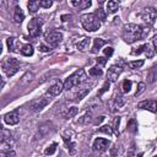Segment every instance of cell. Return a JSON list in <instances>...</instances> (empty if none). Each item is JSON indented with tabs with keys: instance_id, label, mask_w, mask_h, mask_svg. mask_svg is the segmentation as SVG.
Returning a JSON list of instances; mask_svg holds the SVG:
<instances>
[{
	"instance_id": "obj_1",
	"label": "cell",
	"mask_w": 157,
	"mask_h": 157,
	"mask_svg": "<svg viewBox=\"0 0 157 157\" xmlns=\"http://www.w3.org/2000/svg\"><path fill=\"white\" fill-rule=\"evenodd\" d=\"M121 37L124 39V42L126 43H134L136 42L137 39L142 38L144 34H142V28L139 26V25H135V23H128L123 27V33H121Z\"/></svg>"
},
{
	"instance_id": "obj_2",
	"label": "cell",
	"mask_w": 157,
	"mask_h": 157,
	"mask_svg": "<svg viewBox=\"0 0 157 157\" xmlns=\"http://www.w3.org/2000/svg\"><path fill=\"white\" fill-rule=\"evenodd\" d=\"M86 80H87V75H86L85 70H83V69H78V70H76L74 74H71V75L65 80V82H64V88H65V90H70V88H72L74 86L81 85V83L85 82Z\"/></svg>"
},
{
	"instance_id": "obj_3",
	"label": "cell",
	"mask_w": 157,
	"mask_h": 157,
	"mask_svg": "<svg viewBox=\"0 0 157 157\" xmlns=\"http://www.w3.org/2000/svg\"><path fill=\"white\" fill-rule=\"evenodd\" d=\"M82 27L88 32H94L101 27V22L97 20V17L93 13H85L80 17Z\"/></svg>"
},
{
	"instance_id": "obj_4",
	"label": "cell",
	"mask_w": 157,
	"mask_h": 157,
	"mask_svg": "<svg viewBox=\"0 0 157 157\" xmlns=\"http://www.w3.org/2000/svg\"><path fill=\"white\" fill-rule=\"evenodd\" d=\"M18 66H20V61L15 58H5L1 64V67L7 77L13 76L18 71Z\"/></svg>"
},
{
	"instance_id": "obj_5",
	"label": "cell",
	"mask_w": 157,
	"mask_h": 157,
	"mask_svg": "<svg viewBox=\"0 0 157 157\" xmlns=\"http://www.w3.org/2000/svg\"><path fill=\"white\" fill-rule=\"evenodd\" d=\"M42 23H43V22H42V20H40V18H37V17L32 18V20L28 22L27 28H28V33H29V36H31V37L36 38V37H38V36L40 34Z\"/></svg>"
},
{
	"instance_id": "obj_6",
	"label": "cell",
	"mask_w": 157,
	"mask_h": 157,
	"mask_svg": "<svg viewBox=\"0 0 157 157\" xmlns=\"http://www.w3.org/2000/svg\"><path fill=\"white\" fill-rule=\"evenodd\" d=\"M63 40V34L58 31H50L45 34V42L52 47H58Z\"/></svg>"
},
{
	"instance_id": "obj_7",
	"label": "cell",
	"mask_w": 157,
	"mask_h": 157,
	"mask_svg": "<svg viewBox=\"0 0 157 157\" xmlns=\"http://www.w3.org/2000/svg\"><path fill=\"white\" fill-rule=\"evenodd\" d=\"M156 16H157L156 10L152 9V7H147V9H145V11H144L142 13H140V17L142 18V21H144L146 25H150V26H152V25L155 23Z\"/></svg>"
},
{
	"instance_id": "obj_8",
	"label": "cell",
	"mask_w": 157,
	"mask_h": 157,
	"mask_svg": "<svg viewBox=\"0 0 157 157\" xmlns=\"http://www.w3.org/2000/svg\"><path fill=\"white\" fill-rule=\"evenodd\" d=\"M123 72V67L119 65H112L107 71V78L108 82H115L119 77V75Z\"/></svg>"
},
{
	"instance_id": "obj_9",
	"label": "cell",
	"mask_w": 157,
	"mask_h": 157,
	"mask_svg": "<svg viewBox=\"0 0 157 157\" xmlns=\"http://www.w3.org/2000/svg\"><path fill=\"white\" fill-rule=\"evenodd\" d=\"M109 145H110V142L107 140V139H103V137H97L96 140H94V142H93V150L94 151H98V152H103V151H105L108 147H109Z\"/></svg>"
},
{
	"instance_id": "obj_10",
	"label": "cell",
	"mask_w": 157,
	"mask_h": 157,
	"mask_svg": "<svg viewBox=\"0 0 157 157\" xmlns=\"http://www.w3.org/2000/svg\"><path fill=\"white\" fill-rule=\"evenodd\" d=\"M4 120L7 125H16L18 121H20V114H18V110H12L7 114H5L4 117Z\"/></svg>"
},
{
	"instance_id": "obj_11",
	"label": "cell",
	"mask_w": 157,
	"mask_h": 157,
	"mask_svg": "<svg viewBox=\"0 0 157 157\" xmlns=\"http://www.w3.org/2000/svg\"><path fill=\"white\" fill-rule=\"evenodd\" d=\"M49 103V99L48 98H39V99H36L31 103V109L33 112H39L42 110L47 104Z\"/></svg>"
},
{
	"instance_id": "obj_12",
	"label": "cell",
	"mask_w": 157,
	"mask_h": 157,
	"mask_svg": "<svg viewBox=\"0 0 157 157\" xmlns=\"http://www.w3.org/2000/svg\"><path fill=\"white\" fill-rule=\"evenodd\" d=\"M63 88H64L63 82H61V81H55V82L50 86V88L48 90V93H49V96H59V94L61 93Z\"/></svg>"
},
{
	"instance_id": "obj_13",
	"label": "cell",
	"mask_w": 157,
	"mask_h": 157,
	"mask_svg": "<svg viewBox=\"0 0 157 157\" xmlns=\"http://www.w3.org/2000/svg\"><path fill=\"white\" fill-rule=\"evenodd\" d=\"M137 108H140V109H147V110L155 113L156 112V101L155 99H150V101L140 102L137 104Z\"/></svg>"
},
{
	"instance_id": "obj_14",
	"label": "cell",
	"mask_w": 157,
	"mask_h": 157,
	"mask_svg": "<svg viewBox=\"0 0 157 157\" xmlns=\"http://www.w3.org/2000/svg\"><path fill=\"white\" fill-rule=\"evenodd\" d=\"M6 43H7L9 52H20V50H18L20 43H18V40H17L15 37H9V38L6 39Z\"/></svg>"
},
{
	"instance_id": "obj_15",
	"label": "cell",
	"mask_w": 157,
	"mask_h": 157,
	"mask_svg": "<svg viewBox=\"0 0 157 157\" xmlns=\"http://www.w3.org/2000/svg\"><path fill=\"white\" fill-rule=\"evenodd\" d=\"M25 20V12L20 6L15 7V13H13V21L16 23H21Z\"/></svg>"
},
{
	"instance_id": "obj_16",
	"label": "cell",
	"mask_w": 157,
	"mask_h": 157,
	"mask_svg": "<svg viewBox=\"0 0 157 157\" xmlns=\"http://www.w3.org/2000/svg\"><path fill=\"white\" fill-rule=\"evenodd\" d=\"M91 4H92V2H91L90 0H72V1H71V5H74V6L78 7V9H81V10L90 7Z\"/></svg>"
},
{
	"instance_id": "obj_17",
	"label": "cell",
	"mask_w": 157,
	"mask_h": 157,
	"mask_svg": "<svg viewBox=\"0 0 157 157\" xmlns=\"http://www.w3.org/2000/svg\"><path fill=\"white\" fill-rule=\"evenodd\" d=\"M90 44H91V38L85 37V38H82V39L77 43V49H78L80 52H86V50L88 49Z\"/></svg>"
},
{
	"instance_id": "obj_18",
	"label": "cell",
	"mask_w": 157,
	"mask_h": 157,
	"mask_svg": "<svg viewBox=\"0 0 157 157\" xmlns=\"http://www.w3.org/2000/svg\"><path fill=\"white\" fill-rule=\"evenodd\" d=\"M105 44V40L104 39H102V38H96L94 39V42H93V47H92V53L93 54H96V53H98V50L103 47Z\"/></svg>"
},
{
	"instance_id": "obj_19",
	"label": "cell",
	"mask_w": 157,
	"mask_h": 157,
	"mask_svg": "<svg viewBox=\"0 0 157 157\" xmlns=\"http://www.w3.org/2000/svg\"><path fill=\"white\" fill-rule=\"evenodd\" d=\"M118 9H119V2L118 1L112 0V1L107 2V12L108 13H114V12L118 11Z\"/></svg>"
},
{
	"instance_id": "obj_20",
	"label": "cell",
	"mask_w": 157,
	"mask_h": 157,
	"mask_svg": "<svg viewBox=\"0 0 157 157\" xmlns=\"http://www.w3.org/2000/svg\"><path fill=\"white\" fill-rule=\"evenodd\" d=\"M20 52H21V54L25 55V56H31V55H33V52H34V50H33V47H32L31 44H25V45L21 47Z\"/></svg>"
},
{
	"instance_id": "obj_21",
	"label": "cell",
	"mask_w": 157,
	"mask_h": 157,
	"mask_svg": "<svg viewBox=\"0 0 157 157\" xmlns=\"http://www.w3.org/2000/svg\"><path fill=\"white\" fill-rule=\"evenodd\" d=\"M27 7H28L29 12L34 13V12H37V11H38V9H39V1L32 0V1H29V2L27 4Z\"/></svg>"
},
{
	"instance_id": "obj_22",
	"label": "cell",
	"mask_w": 157,
	"mask_h": 157,
	"mask_svg": "<svg viewBox=\"0 0 157 157\" xmlns=\"http://www.w3.org/2000/svg\"><path fill=\"white\" fill-rule=\"evenodd\" d=\"M96 17H97V20L101 22V21H105V17H107V15H105V12L103 11V9L102 7H99V9H97L96 10V12L93 13Z\"/></svg>"
},
{
	"instance_id": "obj_23",
	"label": "cell",
	"mask_w": 157,
	"mask_h": 157,
	"mask_svg": "<svg viewBox=\"0 0 157 157\" xmlns=\"http://www.w3.org/2000/svg\"><path fill=\"white\" fill-rule=\"evenodd\" d=\"M114 104H115V108H121L124 104H125V99L120 96V94H118V96H115L114 97Z\"/></svg>"
},
{
	"instance_id": "obj_24",
	"label": "cell",
	"mask_w": 157,
	"mask_h": 157,
	"mask_svg": "<svg viewBox=\"0 0 157 157\" xmlns=\"http://www.w3.org/2000/svg\"><path fill=\"white\" fill-rule=\"evenodd\" d=\"M128 130L131 132H136L137 131V123L135 119H130L128 121Z\"/></svg>"
},
{
	"instance_id": "obj_25",
	"label": "cell",
	"mask_w": 157,
	"mask_h": 157,
	"mask_svg": "<svg viewBox=\"0 0 157 157\" xmlns=\"http://www.w3.org/2000/svg\"><path fill=\"white\" fill-rule=\"evenodd\" d=\"M91 118H92V114H91V112H87L85 115H82L78 120H77V123L78 124H85V123H88V121H91Z\"/></svg>"
},
{
	"instance_id": "obj_26",
	"label": "cell",
	"mask_w": 157,
	"mask_h": 157,
	"mask_svg": "<svg viewBox=\"0 0 157 157\" xmlns=\"http://www.w3.org/2000/svg\"><path fill=\"white\" fill-rule=\"evenodd\" d=\"M88 92H90V88H88V87H86V88H85V90H82L81 92H77V93L75 94V99H74V101H81V99H82V98H83Z\"/></svg>"
},
{
	"instance_id": "obj_27",
	"label": "cell",
	"mask_w": 157,
	"mask_h": 157,
	"mask_svg": "<svg viewBox=\"0 0 157 157\" xmlns=\"http://www.w3.org/2000/svg\"><path fill=\"white\" fill-rule=\"evenodd\" d=\"M77 113H78V108H76V107H71V108H69L67 113L65 114V118H66V119H70V118L75 117Z\"/></svg>"
},
{
	"instance_id": "obj_28",
	"label": "cell",
	"mask_w": 157,
	"mask_h": 157,
	"mask_svg": "<svg viewBox=\"0 0 157 157\" xmlns=\"http://www.w3.org/2000/svg\"><path fill=\"white\" fill-rule=\"evenodd\" d=\"M144 65V60H135V61H130L129 63V67L135 70V69H139Z\"/></svg>"
},
{
	"instance_id": "obj_29",
	"label": "cell",
	"mask_w": 157,
	"mask_h": 157,
	"mask_svg": "<svg viewBox=\"0 0 157 157\" xmlns=\"http://www.w3.org/2000/svg\"><path fill=\"white\" fill-rule=\"evenodd\" d=\"M88 74H90L91 76H101V75H102V70H101L99 67L94 66V67H91V69H90Z\"/></svg>"
},
{
	"instance_id": "obj_30",
	"label": "cell",
	"mask_w": 157,
	"mask_h": 157,
	"mask_svg": "<svg viewBox=\"0 0 157 157\" xmlns=\"http://www.w3.org/2000/svg\"><path fill=\"white\" fill-rule=\"evenodd\" d=\"M99 131L101 132H104L107 135H112L113 134V129H112L110 125H103L102 128H99Z\"/></svg>"
},
{
	"instance_id": "obj_31",
	"label": "cell",
	"mask_w": 157,
	"mask_h": 157,
	"mask_svg": "<svg viewBox=\"0 0 157 157\" xmlns=\"http://www.w3.org/2000/svg\"><path fill=\"white\" fill-rule=\"evenodd\" d=\"M130 90H131V81L130 80H125L123 82V92L124 93H128Z\"/></svg>"
},
{
	"instance_id": "obj_32",
	"label": "cell",
	"mask_w": 157,
	"mask_h": 157,
	"mask_svg": "<svg viewBox=\"0 0 157 157\" xmlns=\"http://www.w3.org/2000/svg\"><path fill=\"white\" fill-rule=\"evenodd\" d=\"M56 146H58V145H56L55 142H54V144H52V145H50L48 148H45L44 153H45V155H53V153L56 151Z\"/></svg>"
},
{
	"instance_id": "obj_33",
	"label": "cell",
	"mask_w": 157,
	"mask_h": 157,
	"mask_svg": "<svg viewBox=\"0 0 157 157\" xmlns=\"http://www.w3.org/2000/svg\"><path fill=\"white\" fill-rule=\"evenodd\" d=\"M146 45L147 44H142V45H140L139 48H135V50H132L131 52V54H134V55H139V54H141V53H144L145 52V49H146Z\"/></svg>"
},
{
	"instance_id": "obj_34",
	"label": "cell",
	"mask_w": 157,
	"mask_h": 157,
	"mask_svg": "<svg viewBox=\"0 0 157 157\" xmlns=\"http://www.w3.org/2000/svg\"><path fill=\"white\" fill-rule=\"evenodd\" d=\"M145 88H146V85L144 83V82H140L139 85H137V91H136V93H135V96L137 97V96H140L144 91H145Z\"/></svg>"
},
{
	"instance_id": "obj_35",
	"label": "cell",
	"mask_w": 157,
	"mask_h": 157,
	"mask_svg": "<svg viewBox=\"0 0 157 157\" xmlns=\"http://www.w3.org/2000/svg\"><path fill=\"white\" fill-rule=\"evenodd\" d=\"M52 5H53V1H50V0H42V1H39V6H42L44 9H49Z\"/></svg>"
},
{
	"instance_id": "obj_36",
	"label": "cell",
	"mask_w": 157,
	"mask_h": 157,
	"mask_svg": "<svg viewBox=\"0 0 157 157\" xmlns=\"http://www.w3.org/2000/svg\"><path fill=\"white\" fill-rule=\"evenodd\" d=\"M108 88H109V82H108V81H105V82H104V85H103V87H102V90L98 92V96H102L105 91H108Z\"/></svg>"
},
{
	"instance_id": "obj_37",
	"label": "cell",
	"mask_w": 157,
	"mask_h": 157,
	"mask_svg": "<svg viewBox=\"0 0 157 157\" xmlns=\"http://www.w3.org/2000/svg\"><path fill=\"white\" fill-rule=\"evenodd\" d=\"M150 82H155V80H156V69L155 67H152L151 69V72H150Z\"/></svg>"
},
{
	"instance_id": "obj_38",
	"label": "cell",
	"mask_w": 157,
	"mask_h": 157,
	"mask_svg": "<svg viewBox=\"0 0 157 157\" xmlns=\"http://www.w3.org/2000/svg\"><path fill=\"white\" fill-rule=\"evenodd\" d=\"M144 53H145V54H146L148 58H152L155 52H153L152 49H150V47H148V44H147V45H146V49H145V52H144Z\"/></svg>"
},
{
	"instance_id": "obj_39",
	"label": "cell",
	"mask_w": 157,
	"mask_h": 157,
	"mask_svg": "<svg viewBox=\"0 0 157 157\" xmlns=\"http://www.w3.org/2000/svg\"><path fill=\"white\" fill-rule=\"evenodd\" d=\"M119 123H120V118L118 117V118H115V119H114V128H112V129H114V130H115V132H117V134L119 132V130H118Z\"/></svg>"
},
{
	"instance_id": "obj_40",
	"label": "cell",
	"mask_w": 157,
	"mask_h": 157,
	"mask_svg": "<svg viewBox=\"0 0 157 157\" xmlns=\"http://www.w3.org/2000/svg\"><path fill=\"white\" fill-rule=\"evenodd\" d=\"M2 157H15V151L13 150H10V151H6L2 153Z\"/></svg>"
},
{
	"instance_id": "obj_41",
	"label": "cell",
	"mask_w": 157,
	"mask_h": 157,
	"mask_svg": "<svg viewBox=\"0 0 157 157\" xmlns=\"http://www.w3.org/2000/svg\"><path fill=\"white\" fill-rule=\"evenodd\" d=\"M113 54V48L112 47H107L105 49H104V55L105 56H110Z\"/></svg>"
},
{
	"instance_id": "obj_42",
	"label": "cell",
	"mask_w": 157,
	"mask_h": 157,
	"mask_svg": "<svg viewBox=\"0 0 157 157\" xmlns=\"http://www.w3.org/2000/svg\"><path fill=\"white\" fill-rule=\"evenodd\" d=\"M105 63H107V59H105L104 56L97 58V64H99V65H105Z\"/></svg>"
},
{
	"instance_id": "obj_43",
	"label": "cell",
	"mask_w": 157,
	"mask_h": 157,
	"mask_svg": "<svg viewBox=\"0 0 157 157\" xmlns=\"http://www.w3.org/2000/svg\"><path fill=\"white\" fill-rule=\"evenodd\" d=\"M152 47H153V52H156L157 50V37H153L152 38Z\"/></svg>"
},
{
	"instance_id": "obj_44",
	"label": "cell",
	"mask_w": 157,
	"mask_h": 157,
	"mask_svg": "<svg viewBox=\"0 0 157 157\" xmlns=\"http://www.w3.org/2000/svg\"><path fill=\"white\" fill-rule=\"evenodd\" d=\"M39 50H40V52H49L50 48H49V47H45L44 44H39Z\"/></svg>"
},
{
	"instance_id": "obj_45",
	"label": "cell",
	"mask_w": 157,
	"mask_h": 157,
	"mask_svg": "<svg viewBox=\"0 0 157 157\" xmlns=\"http://www.w3.org/2000/svg\"><path fill=\"white\" fill-rule=\"evenodd\" d=\"M103 120H104V117H103V115H101V117H98V118L96 119V121H94V124H96V125H98V124H99V123H102Z\"/></svg>"
},
{
	"instance_id": "obj_46",
	"label": "cell",
	"mask_w": 157,
	"mask_h": 157,
	"mask_svg": "<svg viewBox=\"0 0 157 157\" xmlns=\"http://www.w3.org/2000/svg\"><path fill=\"white\" fill-rule=\"evenodd\" d=\"M117 152H118V147H117V146H114V147L110 150V156H115V155H117Z\"/></svg>"
},
{
	"instance_id": "obj_47",
	"label": "cell",
	"mask_w": 157,
	"mask_h": 157,
	"mask_svg": "<svg viewBox=\"0 0 157 157\" xmlns=\"http://www.w3.org/2000/svg\"><path fill=\"white\" fill-rule=\"evenodd\" d=\"M2 86H4V80H2V78H1V76H0V88H1Z\"/></svg>"
},
{
	"instance_id": "obj_48",
	"label": "cell",
	"mask_w": 157,
	"mask_h": 157,
	"mask_svg": "<svg viewBox=\"0 0 157 157\" xmlns=\"http://www.w3.org/2000/svg\"><path fill=\"white\" fill-rule=\"evenodd\" d=\"M1 52H2V44H1V42H0V54H1Z\"/></svg>"
},
{
	"instance_id": "obj_49",
	"label": "cell",
	"mask_w": 157,
	"mask_h": 157,
	"mask_svg": "<svg viewBox=\"0 0 157 157\" xmlns=\"http://www.w3.org/2000/svg\"><path fill=\"white\" fill-rule=\"evenodd\" d=\"M1 128H2V126H1V121H0V129H1Z\"/></svg>"
}]
</instances>
